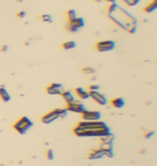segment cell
I'll return each mask as SVG.
<instances>
[{"label":"cell","instance_id":"obj_1","mask_svg":"<svg viewBox=\"0 0 157 166\" xmlns=\"http://www.w3.org/2000/svg\"><path fill=\"white\" fill-rule=\"evenodd\" d=\"M108 17L114 24L121 27L122 29L126 30L128 34H136L138 27V19L133 15H131L127 10L118 6L117 3L110 4L107 10Z\"/></svg>","mask_w":157,"mask_h":166},{"label":"cell","instance_id":"obj_2","mask_svg":"<svg viewBox=\"0 0 157 166\" xmlns=\"http://www.w3.org/2000/svg\"><path fill=\"white\" fill-rule=\"evenodd\" d=\"M108 127L107 123L103 121H94V122H88V121H81L80 123L73 128V134L83 130H100V128Z\"/></svg>","mask_w":157,"mask_h":166},{"label":"cell","instance_id":"obj_3","mask_svg":"<svg viewBox=\"0 0 157 166\" xmlns=\"http://www.w3.org/2000/svg\"><path fill=\"white\" fill-rule=\"evenodd\" d=\"M32 126H34V122L28 117H25V115L22 117L19 120H17L13 124L15 132L19 133V135H25Z\"/></svg>","mask_w":157,"mask_h":166},{"label":"cell","instance_id":"obj_4","mask_svg":"<svg viewBox=\"0 0 157 166\" xmlns=\"http://www.w3.org/2000/svg\"><path fill=\"white\" fill-rule=\"evenodd\" d=\"M109 133H111L110 127H105L100 128V130H83V132L75 133V136L82 138H100L105 135H108Z\"/></svg>","mask_w":157,"mask_h":166},{"label":"cell","instance_id":"obj_5","mask_svg":"<svg viewBox=\"0 0 157 166\" xmlns=\"http://www.w3.org/2000/svg\"><path fill=\"white\" fill-rule=\"evenodd\" d=\"M95 47L100 53L111 52L115 49V42L113 40H102V41L97 42Z\"/></svg>","mask_w":157,"mask_h":166},{"label":"cell","instance_id":"obj_6","mask_svg":"<svg viewBox=\"0 0 157 166\" xmlns=\"http://www.w3.org/2000/svg\"><path fill=\"white\" fill-rule=\"evenodd\" d=\"M85 26V21L83 17H77V19H74L73 21H70L68 22V25H67V29L69 32H78V30L81 28H83V27Z\"/></svg>","mask_w":157,"mask_h":166},{"label":"cell","instance_id":"obj_7","mask_svg":"<svg viewBox=\"0 0 157 166\" xmlns=\"http://www.w3.org/2000/svg\"><path fill=\"white\" fill-rule=\"evenodd\" d=\"M66 109H67L68 112L78 113V114H82L85 110H87L86 109V107H85V105L83 104V102H81L80 100H77V99H74L72 102L68 104Z\"/></svg>","mask_w":157,"mask_h":166},{"label":"cell","instance_id":"obj_8","mask_svg":"<svg viewBox=\"0 0 157 166\" xmlns=\"http://www.w3.org/2000/svg\"><path fill=\"white\" fill-rule=\"evenodd\" d=\"M59 112H60V108H57V109H54L52 111L47 112L46 114L42 115L41 122L43 124H51V123L59 120Z\"/></svg>","mask_w":157,"mask_h":166},{"label":"cell","instance_id":"obj_9","mask_svg":"<svg viewBox=\"0 0 157 166\" xmlns=\"http://www.w3.org/2000/svg\"><path fill=\"white\" fill-rule=\"evenodd\" d=\"M83 121H88V122H94V121H100L101 120V112L96 111V110H85L81 114Z\"/></svg>","mask_w":157,"mask_h":166},{"label":"cell","instance_id":"obj_10","mask_svg":"<svg viewBox=\"0 0 157 166\" xmlns=\"http://www.w3.org/2000/svg\"><path fill=\"white\" fill-rule=\"evenodd\" d=\"M89 98H92L96 104L99 106H107L108 105V99L102 93L98 92V91H94V92H89Z\"/></svg>","mask_w":157,"mask_h":166},{"label":"cell","instance_id":"obj_11","mask_svg":"<svg viewBox=\"0 0 157 166\" xmlns=\"http://www.w3.org/2000/svg\"><path fill=\"white\" fill-rule=\"evenodd\" d=\"M62 91H64V85L62 83H51L45 90V93L47 95L55 96V95H60Z\"/></svg>","mask_w":157,"mask_h":166},{"label":"cell","instance_id":"obj_12","mask_svg":"<svg viewBox=\"0 0 157 166\" xmlns=\"http://www.w3.org/2000/svg\"><path fill=\"white\" fill-rule=\"evenodd\" d=\"M73 92H74L75 96L80 98L81 100H85L89 98V92L86 91L85 89H83V87H77V89H74Z\"/></svg>","mask_w":157,"mask_h":166},{"label":"cell","instance_id":"obj_13","mask_svg":"<svg viewBox=\"0 0 157 166\" xmlns=\"http://www.w3.org/2000/svg\"><path fill=\"white\" fill-rule=\"evenodd\" d=\"M103 157H106V153L102 149H95L92 150L89 153H88V158L89 160H99V158H102Z\"/></svg>","mask_w":157,"mask_h":166},{"label":"cell","instance_id":"obj_14","mask_svg":"<svg viewBox=\"0 0 157 166\" xmlns=\"http://www.w3.org/2000/svg\"><path fill=\"white\" fill-rule=\"evenodd\" d=\"M60 96L62 97V99L66 102V104H70V102H72L73 100L75 99V96L74 94H73L72 91L68 90V91H62V94H60Z\"/></svg>","mask_w":157,"mask_h":166},{"label":"cell","instance_id":"obj_15","mask_svg":"<svg viewBox=\"0 0 157 166\" xmlns=\"http://www.w3.org/2000/svg\"><path fill=\"white\" fill-rule=\"evenodd\" d=\"M0 99L2 100V102H8L11 100V96H10L9 92L7 91L6 87L3 86V85H1L0 86Z\"/></svg>","mask_w":157,"mask_h":166},{"label":"cell","instance_id":"obj_16","mask_svg":"<svg viewBox=\"0 0 157 166\" xmlns=\"http://www.w3.org/2000/svg\"><path fill=\"white\" fill-rule=\"evenodd\" d=\"M111 105L114 108H116V109H122L123 107H125V100L122 97L114 98V99L111 100Z\"/></svg>","mask_w":157,"mask_h":166},{"label":"cell","instance_id":"obj_17","mask_svg":"<svg viewBox=\"0 0 157 166\" xmlns=\"http://www.w3.org/2000/svg\"><path fill=\"white\" fill-rule=\"evenodd\" d=\"M100 141L102 143H109V145H113L114 143V139H115V136L112 134V133H109L108 135H105L102 137L99 138Z\"/></svg>","mask_w":157,"mask_h":166},{"label":"cell","instance_id":"obj_18","mask_svg":"<svg viewBox=\"0 0 157 166\" xmlns=\"http://www.w3.org/2000/svg\"><path fill=\"white\" fill-rule=\"evenodd\" d=\"M156 9H157V0H154L153 2H151L150 4H148V6L144 8L143 11L145 12V13H152V12H154Z\"/></svg>","mask_w":157,"mask_h":166},{"label":"cell","instance_id":"obj_19","mask_svg":"<svg viewBox=\"0 0 157 166\" xmlns=\"http://www.w3.org/2000/svg\"><path fill=\"white\" fill-rule=\"evenodd\" d=\"M62 47L66 51H69V50H72V49H75L77 47V43H75L74 41H72V40H70V41H66L64 43L62 44Z\"/></svg>","mask_w":157,"mask_h":166},{"label":"cell","instance_id":"obj_20","mask_svg":"<svg viewBox=\"0 0 157 166\" xmlns=\"http://www.w3.org/2000/svg\"><path fill=\"white\" fill-rule=\"evenodd\" d=\"M67 17H68V22H70V21H73L74 19H77L78 17V15H77V11L75 10H68L67 11Z\"/></svg>","mask_w":157,"mask_h":166},{"label":"cell","instance_id":"obj_21","mask_svg":"<svg viewBox=\"0 0 157 166\" xmlns=\"http://www.w3.org/2000/svg\"><path fill=\"white\" fill-rule=\"evenodd\" d=\"M82 72H83L84 75H95L96 70H95V68H93V67L86 66V67H84V68H82Z\"/></svg>","mask_w":157,"mask_h":166},{"label":"cell","instance_id":"obj_22","mask_svg":"<svg viewBox=\"0 0 157 166\" xmlns=\"http://www.w3.org/2000/svg\"><path fill=\"white\" fill-rule=\"evenodd\" d=\"M99 149H102L105 152H107V151H114L113 150V145H109V143H100L99 146Z\"/></svg>","mask_w":157,"mask_h":166},{"label":"cell","instance_id":"obj_23","mask_svg":"<svg viewBox=\"0 0 157 166\" xmlns=\"http://www.w3.org/2000/svg\"><path fill=\"white\" fill-rule=\"evenodd\" d=\"M122 1H123L124 3L128 7H135L141 1V0H122Z\"/></svg>","mask_w":157,"mask_h":166},{"label":"cell","instance_id":"obj_24","mask_svg":"<svg viewBox=\"0 0 157 166\" xmlns=\"http://www.w3.org/2000/svg\"><path fill=\"white\" fill-rule=\"evenodd\" d=\"M41 21L43 23H52L53 22L52 15L51 14H42L41 15Z\"/></svg>","mask_w":157,"mask_h":166},{"label":"cell","instance_id":"obj_25","mask_svg":"<svg viewBox=\"0 0 157 166\" xmlns=\"http://www.w3.org/2000/svg\"><path fill=\"white\" fill-rule=\"evenodd\" d=\"M68 114V111L66 108H64V109H60V112H59V120H64L66 117H67Z\"/></svg>","mask_w":157,"mask_h":166},{"label":"cell","instance_id":"obj_26","mask_svg":"<svg viewBox=\"0 0 157 166\" xmlns=\"http://www.w3.org/2000/svg\"><path fill=\"white\" fill-rule=\"evenodd\" d=\"M100 86L96 83V84H90L88 86V92H94V91H99Z\"/></svg>","mask_w":157,"mask_h":166},{"label":"cell","instance_id":"obj_27","mask_svg":"<svg viewBox=\"0 0 157 166\" xmlns=\"http://www.w3.org/2000/svg\"><path fill=\"white\" fill-rule=\"evenodd\" d=\"M46 158H47V160H50V161L54 160V151L51 150V149L47 150L46 151Z\"/></svg>","mask_w":157,"mask_h":166},{"label":"cell","instance_id":"obj_28","mask_svg":"<svg viewBox=\"0 0 157 166\" xmlns=\"http://www.w3.org/2000/svg\"><path fill=\"white\" fill-rule=\"evenodd\" d=\"M154 135H155V132H154V130H151V132H146L145 134H144V138H145V139H151V138L153 137Z\"/></svg>","mask_w":157,"mask_h":166},{"label":"cell","instance_id":"obj_29","mask_svg":"<svg viewBox=\"0 0 157 166\" xmlns=\"http://www.w3.org/2000/svg\"><path fill=\"white\" fill-rule=\"evenodd\" d=\"M25 16H26V12L25 11H19L17 13V17H19V19H24Z\"/></svg>","mask_w":157,"mask_h":166},{"label":"cell","instance_id":"obj_30","mask_svg":"<svg viewBox=\"0 0 157 166\" xmlns=\"http://www.w3.org/2000/svg\"><path fill=\"white\" fill-rule=\"evenodd\" d=\"M8 49H9V47H8L7 44H4V45H1V47H0V52H7L8 51Z\"/></svg>","mask_w":157,"mask_h":166},{"label":"cell","instance_id":"obj_31","mask_svg":"<svg viewBox=\"0 0 157 166\" xmlns=\"http://www.w3.org/2000/svg\"><path fill=\"white\" fill-rule=\"evenodd\" d=\"M105 1L109 2L110 4H112V3H116V1H117V0H105Z\"/></svg>","mask_w":157,"mask_h":166},{"label":"cell","instance_id":"obj_32","mask_svg":"<svg viewBox=\"0 0 157 166\" xmlns=\"http://www.w3.org/2000/svg\"><path fill=\"white\" fill-rule=\"evenodd\" d=\"M140 153H142V154H143V153H145V150H144V149H142V150L140 151Z\"/></svg>","mask_w":157,"mask_h":166},{"label":"cell","instance_id":"obj_33","mask_svg":"<svg viewBox=\"0 0 157 166\" xmlns=\"http://www.w3.org/2000/svg\"><path fill=\"white\" fill-rule=\"evenodd\" d=\"M102 0H95V2H101Z\"/></svg>","mask_w":157,"mask_h":166},{"label":"cell","instance_id":"obj_34","mask_svg":"<svg viewBox=\"0 0 157 166\" xmlns=\"http://www.w3.org/2000/svg\"><path fill=\"white\" fill-rule=\"evenodd\" d=\"M0 166H4V165L3 164H0Z\"/></svg>","mask_w":157,"mask_h":166}]
</instances>
